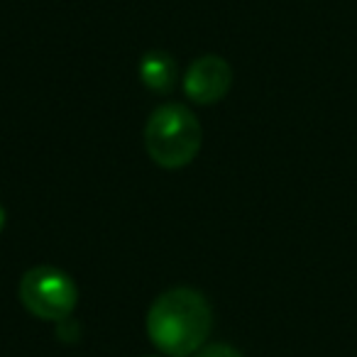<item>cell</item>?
I'll return each instance as SVG.
<instances>
[{"label": "cell", "mask_w": 357, "mask_h": 357, "mask_svg": "<svg viewBox=\"0 0 357 357\" xmlns=\"http://www.w3.org/2000/svg\"><path fill=\"white\" fill-rule=\"evenodd\" d=\"M201 125L186 105H159L144 128V147L154 164L164 169H181L196 159L201 149Z\"/></svg>", "instance_id": "2"}, {"label": "cell", "mask_w": 357, "mask_h": 357, "mask_svg": "<svg viewBox=\"0 0 357 357\" xmlns=\"http://www.w3.org/2000/svg\"><path fill=\"white\" fill-rule=\"evenodd\" d=\"M233 86V69L223 56L206 54L189 66L184 76V91L194 103L211 105L228 96Z\"/></svg>", "instance_id": "4"}, {"label": "cell", "mask_w": 357, "mask_h": 357, "mask_svg": "<svg viewBox=\"0 0 357 357\" xmlns=\"http://www.w3.org/2000/svg\"><path fill=\"white\" fill-rule=\"evenodd\" d=\"M213 328V313L196 289L178 287L164 291L147 313V335L159 352L189 357L199 352Z\"/></svg>", "instance_id": "1"}, {"label": "cell", "mask_w": 357, "mask_h": 357, "mask_svg": "<svg viewBox=\"0 0 357 357\" xmlns=\"http://www.w3.org/2000/svg\"><path fill=\"white\" fill-rule=\"evenodd\" d=\"M139 79L152 93H169L176 81V64L167 52H147L139 61Z\"/></svg>", "instance_id": "5"}, {"label": "cell", "mask_w": 357, "mask_h": 357, "mask_svg": "<svg viewBox=\"0 0 357 357\" xmlns=\"http://www.w3.org/2000/svg\"><path fill=\"white\" fill-rule=\"evenodd\" d=\"M20 301L42 321H66L79 303V289L61 269L35 267L20 279Z\"/></svg>", "instance_id": "3"}, {"label": "cell", "mask_w": 357, "mask_h": 357, "mask_svg": "<svg viewBox=\"0 0 357 357\" xmlns=\"http://www.w3.org/2000/svg\"><path fill=\"white\" fill-rule=\"evenodd\" d=\"M194 357H243L235 347L215 342V345H204L199 352H194Z\"/></svg>", "instance_id": "6"}, {"label": "cell", "mask_w": 357, "mask_h": 357, "mask_svg": "<svg viewBox=\"0 0 357 357\" xmlns=\"http://www.w3.org/2000/svg\"><path fill=\"white\" fill-rule=\"evenodd\" d=\"M3 225H6V208L0 206V230H3Z\"/></svg>", "instance_id": "7"}]
</instances>
